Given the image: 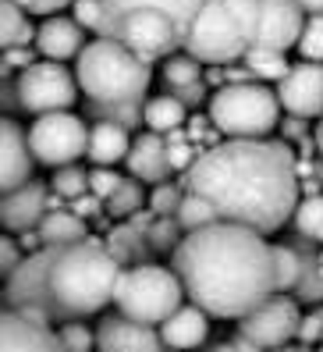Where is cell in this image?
<instances>
[{
  "label": "cell",
  "mask_w": 323,
  "mask_h": 352,
  "mask_svg": "<svg viewBox=\"0 0 323 352\" xmlns=\"http://www.w3.org/2000/svg\"><path fill=\"white\" fill-rule=\"evenodd\" d=\"M295 50L306 60H323V14H306Z\"/></svg>",
  "instance_id": "obj_37"
},
{
  "label": "cell",
  "mask_w": 323,
  "mask_h": 352,
  "mask_svg": "<svg viewBox=\"0 0 323 352\" xmlns=\"http://www.w3.org/2000/svg\"><path fill=\"white\" fill-rule=\"evenodd\" d=\"M86 114L93 121H114L128 132L143 129V100H86Z\"/></svg>",
  "instance_id": "obj_27"
},
{
  "label": "cell",
  "mask_w": 323,
  "mask_h": 352,
  "mask_svg": "<svg viewBox=\"0 0 323 352\" xmlns=\"http://www.w3.org/2000/svg\"><path fill=\"white\" fill-rule=\"evenodd\" d=\"M22 245H18L8 232H0V278H8L18 263H22Z\"/></svg>",
  "instance_id": "obj_42"
},
{
  "label": "cell",
  "mask_w": 323,
  "mask_h": 352,
  "mask_svg": "<svg viewBox=\"0 0 323 352\" xmlns=\"http://www.w3.org/2000/svg\"><path fill=\"white\" fill-rule=\"evenodd\" d=\"M160 78H164V86H189V82H199L203 78V60L192 57L189 50L185 54H167L164 57V72H160Z\"/></svg>",
  "instance_id": "obj_33"
},
{
  "label": "cell",
  "mask_w": 323,
  "mask_h": 352,
  "mask_svg": "<svg viewBox=\"0 0 323 352\" xmlns=\"http://www.w3.org/2000/svg\"><path fill=\"white\" fill-rule=\"evenodd\" d=\"M185 118H189V107L174 93H160L153 100H143V129H149V132L167 135L185 125Z\"/></svg>",
  "instance_id": "obj_24"
},
{
  "label": "cell",
  "mask_w": 323,
  "mask_h": 352,
  "mask_svg": "<svg viewBox=\"0 0 323 352\" xmlns=\"http://www.w3.org/2000/svg\"><path fill=\"white\" fill-rule=\"evenodd\" d=\"M143 203H146L143 182H139V178H121L117 189L104 199V210H107L114 221H125V217H132L135 210H143Z\"/></svg>",
  "instance_id": "obj_28"
},
{
  "label": "cell",
  "mask_w": 323,
  "mask_h": 352,
  "mask_svg": "<svg viewBox=\"0 0 323 352\" xmlns=\"http://www.w3.org/2000/svg\"><path fill=\"white\" fill-rule=\"evenodd\" d=\"M107 250L117 256L121 267L146 263V256L153 253L149 242H146V232H143V228H135L132 221H117V228L107 235Z\"/></svg>",
  "instance_id": "obj_25"
},
{
  "label": "cell",
  "mask_w": 323,
  "mask_h": 352,
  "mask_svg": "<svg viewBox=\"0 0 323 352\" xmlns=\"http://www.w3.org/2000/svg\"><path fill=\"white\" fill-rule=\"evenodd\" d=\"M270 256H274V288H277V292H291L295 281H298V271H302L298 250L285 239V242L270 245Z\"/></svg>",
  "instance_id": "obj_31"
},
{
  "label": "cell",
  "mask_w": 323,
  "mask_h": 352,
  "mask_svg": "<svg viewBox=\"0 0 323 352\" xmlns=\"http://www.w3.org/2000/svg\"><path fill=\"white\" fill-rule=\"evenodd\" d=\"M306 11L298 8V0H259V29L252 47H270V50H291L298 43Z\"/></svg>",
  "instance_id": "obj_15"
},
{
  "label": "cell",
  "mask_w": 323,
  "mask_h": 352,
  "mask_svg": "<svg viewBox=\"0 0 323 352\" xmlns=\"http://www.w3.org/2000/svg\"><path fill=\"white\" fill-rule=\"evenodd\" d=\"M256 29L259 0H203L181 50L203 65H235L256 43Z\"/></svg>",
  "instance_id": "obj_5"
},
{
  "label": "cell",
  "mask_w": 323,
  "mask_h": 352,
  "mask_svg": "<svg viewBox=\"0 0 323 352\" xmlns=\"http://www.w3.org/2000/svg\"><path fill=\"white\" fill-rule=\"evenodd\" d=\"M0 60H4V65L14 72V68H29L36 57H32L29 47H8V50H0Z\"/></svg>",
  "instance_id": "obj_47"
},
{
  "label": "cell",
  "mask_w": 323,
  "mask_h": 352,
  "mask_svg": "<svg viewBox=\"0 0 323 352\" xmlns=\"http://www.w3.org/2000/svg\"><path fill=\"white\" fill-rule=\"evenodd\" d=\"M298 8L306 14H323V0H298Z\"/></svg>",
  "instance_id": "obj_48"
},
{
  "label": "cell",
  "mask_w": 323,
  "mask_h": 352,
  "mask_svg": "<svg viewBox=\"0 0 323 352\" xmlns=\"http://www.w3.org/2000/svg\"><path fill=\"white\" fill-rule=\"evenodd\" d=\"M71 210H75L78 217H86V221H96L99 214H104V199L93 196V192H82V196L71 199Z\"/></svg>",
  "instance_id": "obj_43"
},
{
  "label": "cell",
  "mask_w": 323,
  "mask_h": 352,
  "mask_svg": "<svg viewBox=\"0 0 323 352\" xmlns=\"http://www.w3.org/2000/svg\"><path fill=\"white\" fill-rule=\"evenodd\" d=\"M39 239L43 245H68V242H78L89 235V221L78 217L75 210H60V206H50L43 214V221L36 224Z\"/></svg>",
  "instance_id": "obj_23"
},
{
  "label": "cell",
  "mask_w": 323,
  "mask_h": 352,
  "mask_svg": "<svg viewBox=\"0 0 323 352\" xmlns=\"http://www.w3.org/2000/svg\"><path fill=\"white\" fill-rule=\"evenodd\" d=\"M241 60H246V68H249L252 78H259V82H277L280 75L291 68V65H288V54H285V50H270V47H249Z\"/></svg>",
  "instance_id": "obj_30"
},
{
  "label": "cell",
  "mask_w": 323,
  "mask_h": 352,
  "mask_svg": "<svg viewBox=\"0 0 323 352\" xmlns=\"http://www.w3.org/2000/svg\"><path fill=\"white\" fill-rule=\"evenodd\" d=\"M29 14H57V11H64V8H71V0H18Z\"/></svg>",
  "instance_id": "obj_46"
},
{
  "label": "cell",
  "mask_w": 323,
  "mask_h": 352,
  "mask_svg": "<svg viewBox=\"0 0 323 352\" xmlns=\"http://www.w3.org/2000/svg\"><path fill=\"white\" fill-rule=\"evenodd\" d=\"M174 274L185 299L220 320H238L277 292L267 235L235 221H213L181 235L174 245Z\"/></svg>",
  "instance_id": "obj_2"
},
{
  "label": "cell",
  "mask_w": 323,
  "mask_h": 352,
  "mask_svg": "<svg viewBox=\"0 0 323 352\" xmlns=\"http://www.w3.org/2000/svg\"><path fill=\"white\" fill-rule=\"evenodd\" d=\"M36 157L29 150V132L11 114H0V192L32 178Z\"/></svg>",
  "instance_id": "obj_16"
},
{
  "label": "cell",
  "mask_w": 323,
  "mask_h": 352,
  "mask_svg": "<svg viewBox=\"0 0 323 352\" xmlns=\"http://www.w3.org/2000/svg\"><path fill=\"white\" fill-rule=\"evenodd\" d=\"M178 224L185 228V232H195V228H203V224H213V221H220L217 217V210L210 206V199H203L199 192H189L185 189V196H181V203H178Z\"/></svg>",
  "instance_id": "obj_34"
},
{
  "label": "cell",
  "mask_w": 323,
  "mask_h": 352,
  "mask_svg": "<svg viewBox=\"0 0 323 352\" xmlns=\"http://www.w3.org/2000/svg\"><path fill=\"white\" fill-rule=\"evenodd\" d=\"M125 164H128V175L139 178V182H167L174 178V168H171V157H167V139L160 132H143L132 139V146L125 153Z\"/></svg>",
  "instance_id": "obj_18"
},
{
  "label": "cell",
  "mask_w": 323,
  "mask_h": 352,
  "mask_svg": "<svg viewBox=\"0 0 323 352\" xmlns=\"http://www.w3.org/2000/svg\"><path fill=\"white\" fill-rule=\"evenodd\" d=\"M50 210V185L39 178H25L22 185L0 192V228L4 232H25L43 221V214Z\"/></svg>",
  "instance_id": "obj_14"
},
{
  "label": "cell",
  "mask_w": 323,
  "mask_h": 352,
  "mask_svg": "<svg viewBox=\"0 0 323 352\" xmlns=\"http://www.w3.org/2000/svg\"><path fill=\"white\" fill-rule=\"evenodd\" d=\"M280 111L298 118H323V60H302L277 78Z\"/></svg>",
  "instance_id": "obj_13"
},
{
  "label": "cell",
  "mask_w": 323,
  "mask_h": 352,
  "mask_svg": "<svg viewBox=\"0 0 323 352\" xmlns=\"http://www.w3.org/2000/svg\"><path fill=\"white\" fill-rule=\"evenodd\" d=\"M36 29L29 22V11L18 0H0V50L8 47H32Z\"/></svg>",
  "instance_id": "obj_26"
},
{
  "label": "cell",
  "mask_w": 323,
  "mask_h": 352,
  "mask_svg": "<svg viewBox=\"0 0 323 352\" xmlns=\"http://www.w3.org/2000/svg\"><path fill=\"white\" fill-rule=\"evenodd\" d=\"M114 302L125 317H135L156 327L185 302V288H181V278L171 267L146 260V263L121 267L117 285H114Z\"/></svg>",
  "instance_id": "obj_7"
},
{
  "label": "cell",
  "mask_w": 323,
  "mask_h": 352,
  "mask_svg": "<svg viewBox=\"0 0 323 352\" xmlns=\"http://www.w3.org/2000/svg\"><path fill=\"white\" fill-rule=\"evenodd\" d=\"M181 235H185V228L178 224V217H153L146 228V242L153 253H174Z\"/></svg>",
  "instance_id": "obj_35"
},
{
  "label": "cell",
  "mask_w": 323,
  "mask_h": 352,
  "mask_svg": "<svg viewBox=\"0 0 323 352\" xmlns=\"http://www.w3.org/2000/svg\"><path fill=\"white\" fill-rule=\"evenodd\" d=\"M291 224H295L298 235H306L313 242H323V196L320 192L298 196L295 210H291Z\"/></svg>",
  "instance_id": "obj_29"
},
{
  "label": "cell",
  "mask_w": 323,
  "mask_h": 352,
  "mask_svg": "<svg viewBox=\"0 0 323 352\" xmlns=\"http://www.w3.org/2000/svg\"><path fill=\"white\" fill-rule=\"evenodd\" d=\"M57 338H60V349L82 352V349H93L96 345V331H89V324H82V320H60Z\"/></svg>",
  "instance_id": "obj_38"
},
{
  "label": "cell",
  "mask_w": 323,
  "mask_h": 352,
  "mask_svg": "<svg viewBox=\"0 0 323 352\" xmlns=\"http://www.w3.org/2000/svg\"><path fill=\"white\" fill-rule=\"evenodd\" d=\"M18 100L29 114H50V111H71L78 100V78L64 68V60H32L18 75Z\"/></svg>",
  "instance_id": "obj_10"
},
{
  "label": "cell",
  "mask_w": 323,
  "mask_h": 352,
  "mask_svg": "<svg viewBox=\"0 0 323 352\" xmlns=\"http://www.w3.org/2000/svg\"><path fill=\"white\" fill-rule=\"evenodd\" d=\"M280 132H285V142H302V139H309V125H306V118H298V114H288L285 121H277Z\"/></svg>",
  "instance_id": "obj_44"
},
{
  "label": "cell",
  "mask_w": 323,
  "mask_h": 352,
  "mask_svg": "<svg viewBox=\"0 0 323 352\" xmlns=\"http://www.w3.org/2000/svg\"><path fill=\"white\" fill-rule=\"evenodd\" d=\"M86 47V29L68 14H47V22L36 29V50L50 60H71Z\"/></svg>",
  "instance_id": "obj_19"
},
{
  "label": "cell",
  "mask_w": 323,
  "mask_h": 352,
  "mask_svg": "<svg viewBox=\"0 0 323 352\" xmlns=\"http://www.w3.org/2000/svg\"><path fill=\"white\" fill-rule=\"evenodd\" d=\"M50 192H53L57 199H75V196L89 192V171H86L78 160H71V164H60V168H53Z\"/></svg>",
  "instance_id": "obj_32"
},
{
  "label": "cell",
  "mask_w": 323,
  "mask_h": 352,
  "mask_svg": "<svg viewBox=\"0 0 323 352\" xmlns=\"http://www.w3.org/2000/svg\"><path fill=\"white\" fill-rule=\"evenodd\" d=\"M22 111V100H18V82L0 78V114H14Z\"/></svg>",
  "instance_id": "obj_45"
},
{
  "label": "cell",
  "mask_w": 323,
  "mask_h": 352,
  "mask_svg": "<svg viewBox=\"0 0 323 352\" xmlns=\"http://www.w3.org/2000/svg\"><path fill=\"white\" fill-rule=\"evenodd\" d=\"M199 8H203V0H104V18H99L96 36H110L125 18H160L181 36H189Z\"/></svg>",
  "instance_id": "obj_12"
},
{
  "label": "cell",
  "mask_w": 323,
  "mask_h": 352,
  "mask_svg": "<svg viewBox=\"0 0 323 352\" xmlns=\"http://www.w3.org/2000/svg\"><path fill=\"white\" fill-rule=\"evenodd\" d=\"M71 18L86 32H99V18H104V0H71Z\"/></svg>",
  "instance_id": "obj_39"
},
{
  "label": "cell",
  "mask_w": 323,
  "mask_h": 352,
  "mask_svg": "<svg viewBox=\"0 0 323 352\" xmlns=\"http://www.w3.org/2000/svg\"><path fill=\"white\" fill-rule=\"evenodd\" d=\"M160 342L171 349H192L210 338V314L195 302H181L167 320H160Z\"/></svg>",
  "instance_id": "obj_20"
},
{
  "label": "cell",
  "mask_w": 323,
  "mask_h": 352,
  "mask_svg": "<svg viewBox=\"0 0 323 352\" xmlns=\"http://www.w3.org/2000/svg\"><path fill=\"white\" fill-rule=\"evenodd\" d=\"M50 260H53V245H39L29 256H22V263L4 278V306L18 309L22 317H29L32 324H43L53 327L57 314H53V302L47 292V271H50Z\"/></svg>",
  "instance_id": "obj_8"
},
{
  "label": "cell",
  "mask_w": 323,
  "mask_h": 352,
  "mask_svg": "<svg viewBox=\"0 0 323 352\" xmlns=\"http://www.w3.org/2000/svg\"><path fill=\"white\" fill-rule=\"evenodd\" d=\"M121 274L117 256L107 242L78 239L68 245H53V260L47 271V292L60 320H86L114 302V285Z\"/></svg>",
  "instance_id": "obj_3"
},
{
  "label": "cell",
  "mask_w": 323,
  "mask_h": 352,
  "mask_svg": "<svg viewBox=\"0 0 323 352\" xmlns=\"http://www.w3.org/2000/svg\"><path fill=\"white\" fill-rule=\"evenodd\" d=\"M313 146L320 150V157H323V118H320V125L313 129Z\"/></svg>",
  "instance_id": "obj_49"
},
{
  "label": "cell",
  "mask_w": 323,
  "mask_h": 352,
  "mask_svg": "<svg viewBox=\"0 0 323 352\" xmlns=\"http://www.w3.org/2000/svg\"><path fill=\"white\" fill-rule=\"evenodd\" d=\"M86 142H89V125L71 111L36 114L32 129H29V150H32L36 164H47V168L82 160Z\"/></svg>",
  "instance_id": "obj_9"
},
{
  "label": "cell",
  "mask_w": 323,
  "mask_h": 352,
  "mask_svg": "<svg viewBox=\"0 0 323 352\" xmlns=\"http://www.w3.org/2000/svg\"><path fill=\"white\" fill-rule=\"evenodd\" d=\"M75 78L86 100H146L153 60L139 57L121 39L96 36L75 57Z\"/></svg>",
  "instance_id": "obj_4"
},
{
  "label": "cell",
  "mask_w": 323,
  "mask_h": 352,
  "mask_svg": "<svg viewBox=\"0 0 323 352\" xmlns=\"http://www.w3.org/2000/svg\"><path fill=\"white\" fill-rule=\"evenodd\" d=\"M189 192L210 199L220 221L256 228L263 235L280 232L302 196L298 157L285 139H224L203 150L181 178Z\"/></svg>",
  "instance_id": "obj_1"
},
{
  "label": "cell",
  "mask_w": 323,
  "mask_h": 352,
  "mask_svg": "<svg viewBox=\"0 0 323 352\" xmlns=\"http://www.w3.org/2000/svg\"><path fill=\"white\" fill-rule=\"evenodd\" d=\"M298 342H306V345H323V302H313V309L306 317L298 320Z\"/></svg>",
  "instance_id": "obj_40"
},
{
  "label": "cell",
  "mask_w": 323,
  "mask_h": 352,
  "mask_svg": "<svg viewBox=\"0 0 323 352\" xmlns=\"http://www.w3.org/2000/svg\"><path fill=\"white\" fill-rule=\"evenodd\" d=\"M181 196H185V185H181V182H171V178L167 182H156L153 192H149V210L156 217H174Z\"/></svg>",
  "instance_id": "obj_36"
},
{
  "label": "cell",
  "mask_w": 323,
  "mask_h": 352,
  "mask_svg": "<svg viewBox=\"0 0 323 352\" xmlns=\"http://www.w3.org/2000/svg\"><path fill=\"white\" fill-rule=\"evenodd\" d=\"M117 182L121 175L114 168H99V164H93V171H89V192L99 196V199H107L114 189H117Z\"/></svg>",
  "instance_id": "obj_41"
},
{
  "label": "cell",
  "mask_w": 323,
  "mask_h": 352,
  "mask_svg": "<svg viewBox=\"0 0 323 352\" xmlns=\"http://www.w3.org/2000/svg\"><path fill=\"white\" fill-rule=\"evenodd\" d=\"M0 349H60L53 327L32 324L11 306H0Z\"/></svg>",
  "instance_id": "obj_21"
},
{
  "label": "cell",
  "mask_w": 323,
  "mask_h": 352,
  "mask_svg": "<svg viewBox=\"0 0 323 352\" xmlns=\"http://www.w3.org/2000/svg\"><path fill=\"white\" fill-rule=\"evenodd\" d=\"M0 306H4V302H0Z\"/></svg>",
  "instance_id": "obj_50"
},
{
  "label": "cell",
  "mask_w": 323,
  "mask_h": 352,
  "mask_svg": "<svg viewBox=\"0 0 323 352\" xmlns=\"http://www.w3.org/2000/svg\"><path fill=\"white\" fill-rule=\"evenodd\" d=\"M298 299L291 292H274L238 317V335H246L256 349L288 345L298 335Z\"/></svg>",
  "instance_id": "obj_11"
},
{
  "label": "cell",
  "mask_w": 323,
  "mask_h": 352,
  "mask_svg": "<svg viewBox=\"0 0 323 352\" xmlns=\"http://www.w3.org/2000/svg\"><path fill=\"white\" fill-rule=\"evenodd\" d=\"M206 103H210V125L228 139H263L280 121L277 93L267 89L259 78L224 82L217 93H210Z\"/></svg>",
  "instance_id": "obj_6"
},
{
  "label": "cell",
  "mask_w": 323,
  "mask_h": 352,
  "mask_svg": "<svg viewBox=\"0 0 323 352\" xmlns=\"http://www.w3.org/2000/svg\"><path fill=\"white\" fill-rule=\"evenodd\" d=\"M128 146H132V132L125 125H114V121H93L89 142H86L89 164H99V168H117V164L125 160Z\"/></svg>",
  "instance_id": "obj_22"
},
{
  "label": "cell",
  "mask_w": 323,
  "mask_h": 352,
  "mask_svg": "<svg viewBox=\"0 0 323 352\" xmlns=\"http://www.w3.org/2000/svg\"><path fill=\"white\" fill-rule=\"evenodd\" d=\"M96 345L107 349V352H121V349H135V352H153L160 349V331H153V324H143L135 317H125L117 309V314L104 317L96 327Z\"/></svg>",
  "instance_id": "obj_17"
}]
</instances>
